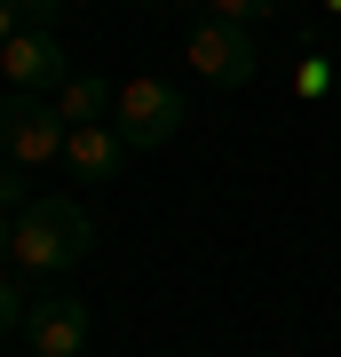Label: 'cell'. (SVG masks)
Masks as SVG:
<instances>
[{"mask_svg": "<svg viewBox=\"0 0 341 357\" xmlns=\"http://www.w3.org/2000/svg\"><path fill=\"white\" fill-rule=\"evenodd\" d=\"M88 246H96V215L79 199H63V191L32 199L24 215H16V270H24V278H56V270H72Z\"/></svg>", "mask_w": 341, "mask_h": 357, "instance_id": "obj_1", "label": "cell"}, {"mask_svg": "<svg viewBox=\"0 0 341 357\" xmlns=\"http://www.w3.org/2000/svg\"><path fill=\"white\" fill-rule=\"evenodd\" d=\"M183 119H190V103L175 79H119V103H112V128L127 151H159V143H175L183 135Z\"/></svg>", "mask_w": 341, "mask_h": 357, "instance_id": "obj_2", "label": "cell"}, {"mask_svg": "<svg viewBox=\"0 0 341 357\" xmlns=\"http://www.w3.org/2000/svg\"><path fill=\"white\" fill-rule=\"evenodd\" d=\"M63 143H72V119H63L48 96H32V88H8V96H0V159L48 167V159H63Z\"/></svg>", "mask_w": 341, "mask_h": 357, "instance_id": "obj_3", "label": "cell"}, {"mask_svg": "<svg viewBox=\"0 0 341 357\" xmlns=\"http://www.w3.org/2000/svg\"><path fill=\"white\" fill-rule=\"evenodd\" d=\"M190 72L206 79V88H246L254 72H262V48H254V24H230V16H206L199 32H190Z\"/></svg>", "mask_w": 341, "mask_h": 357, "instance_id": "obj_4", "label": "cell"}, {"mask_svg": "<svg viewBox=\"0 0 341 357\" xmlns=\"http://www.w3.org/2000/svg\"><path fill=\"white\" fill-rule=\"evenodd\" d=\"M24 349L32 357H88V302L79 294H40L24 318Z\"/></svg>", "mask_w": 341, "mask_h": 357, "instance_id": "obj_5", "label": "cell"}, {"mask_svg": "<svg viewBox=\"0 0 341 357\" xmlns=\"http://www.w3.org/2000/svg\"><path fill=\"white\" fill-rule=\"evenodd\" d=\"M0 79L8 88H63L72 79V64H63V48H56V32H16L8 48H0Z\"/></svg>", "mask_w": 341, "mask_h": 357, "instance_id": "obj_6", "label": "cell"}, {"mask_svg": "<svg viewBox=\"0 0 341 357\" xmlns=\"http://www.w3.org/2000/svg\"><path fill=\"white\" fill-rule=\"evenodd\" d=\"M63 167H72L79 183H112L119 167H127V143L112 119H96V128H72V143H63Z\"/></svg>", "mask_w": 341, "mask_h": 357, "instance_id": "obj_7", "label": "cell"}, {"mask_svg": "<svg viewBox=\"0 0 341 357\" xmlns=\"http://www.w3.org/2000/svg\"><path fill=\"white\" fill-rule=\"evenodd\" d=\"M112 103H119V88H103L96 72H88V79H63V88H56V112L72 119V128H96V119H112Z\"/></svg>", "mask_w": 341, "mask_h": 357, "instance_id": "obj_8", "label": "cell"}, {"mask_svg": "<svg viewBox=\"0 0 341 357\" xmlns=\"http://www.w3.org/2000/svg\"><path fill=\"white\" fill-rule=\"evenodd\" d=\"M24 318H32L24 278H8V270H0V333H24Z\"/></svg>", "mask_w": 341, "mask_h": 357, "instance_id": "obj_9", "label": "cell"}, {"mask_svg": "<svg viewBox=\"0 0 341 357\" xmlns=\"http://www.w3.org/2000/svg\"><path fill=\"white\" fill-rule=\"evenodd\" d=\"M8 8H16V24H24V32H48L56 16H63V0H8Z\"/></svg>", "mask_w": 341, "mask_h": 357, "instance_id": "obj_10", "label": "cell"}, {"mask_svg": "<svg viewBox=\"0 0 341 357\" xmlns=\"http://www.w3.org/2000/svg\"><path fill=\"white\" fill-rule=\"evenodd\" d=\"M215 16H230V24H262V16H278V0H215Z\"/></svg>", "mask_w": 341, "mask_h": 357, "instance_id": "obj_11", "label": "cell"}, {"mask_svg": "<svg viewBox=\"0 0 341 357\" xmlns=\"http://www.w3.org/2000/svg\"><path fill=\"white\" fill-rule=\"evenodd\" d=\"M0 262H16V215L0 206Z\"/></svg>", "mask_w": 341, "mask_h": 357, "instance_id": "obj_12", "label": "cell"}, {"mask_svg": "<svg viewBox=\"0 0 341 357\" xmlns=\"http://www.w3.org/2000/svg\"><path fill=\"white\" fill-rule=\"evenodd\" d=\"M16 32H24V24H16V8H8V0H0V48H8Z\"/></svg>", "mask_w": 341, "mask_h": 357, "instance_id": "obj_13", "label": "cell"}, {"mask_svg": "<svg viewBox=\"0 0 341 357\" xmlns=\"http://www.w3.org/2000/svg\"><path fill=\"white\" fill-rule=\"evenodd\" d=\"M143 8H175V0H143Z\"/></svg>", "mask_w": 341, "mask_h": 357, "instance_id": "obj_14", "label": "cell"}, {"mask_svg": "<svg viewBox=\"0 0 341 357\" xmlns=\"http://www.w3.org/2000/svg\"><path fill=\"white\" fill-rule=\"evenodd\" d=\"M333 8H341V0H333Z\"/></svg>", "mask_w": 341, "mask_h": 357, "instance_id": "obj_15", "label": "cell"}, {"mask_svg": "<svg viewBox=\"0 0 341 357\" xmlns=\"http://www.w3.org/2000/svg\"><path fill=\"white\" fill-rule=\"evenodd\" d=\"M24 357H32V349H24Z\"/></svg>", "mask_w": 341, "mask_h": 357, "instance_id": "obj_16", "label": "cell"}]
</instances>
